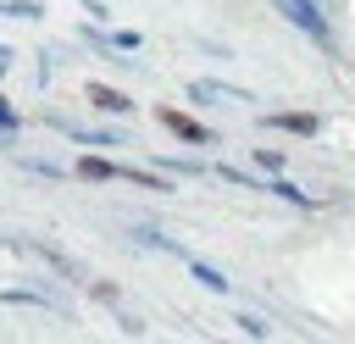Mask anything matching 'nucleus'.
I'll list each match as a JSON object with an SVG mask.
<instances>
[{"label":"nucleus","instance_id":"nucleus-12","mask_svg":"<svg viewBox=\"0 0 355 344\" xmlns=\"http://www.w3.org/2000/svg\"><path fill=\"white\" fill-rule=\"evenodd\" d=\"M111 44H116V50H139V33H133V28H116Z\"/></svg>","mask_w":355,"mask_h":344},{"label":"nucleus","instance_id":"nucleus-10","mask_svg":"<svg viewBox=\"0 0 355 344\" xmlns=\"http://www.w3.org/2000/svg\"><path fill=\"white\" fill-rule=\"evenodd\" d=\"M189 272H194V277H200V283H205V289H211V294H227V277H222V272H216V266H211V261H194V266H189Z\"/></svg>","mask_w":355,"mask_h":344},{"label":"nucleus","instance_id":"nucleus-17","mask_svg":"<svg viewBox=\"0 0 355 344\" xmlns=\"http://www.w3.org/2000/svg\"><path fill=\"white\" fill-rule=\"evenodd\" d=\"M0 128H6V133H11V128H22V117H17V111H11L6 100H0Z\"/></svg>","mask_w":355,"mask_h":344},{"label":"nucleus","instance_id":"nucleus-5","mask_svg":"<svg viewBox=\"0 0 355 344\" xmlns=\"http://www.w3.org/2000/svg\"><path fill=\"white\" fill-rule=\"evenodd\" d=\"M72 178H83V183H111V178H122V161H105V155H83V161L72 166Z\"/></svg>","mask_w":355,"mask_h":344},{"label":"nucleus","instance_id":"nucleus-7","mask_svg":"<svg viewBox=\"0 0 355 344\" xmlns=\"http://www.w3.org/2000/svg\"><path fill=\"white\" fill-rule=\"evenodd\" d=\"M133 244H150V250H161V255H183V244L166 239V233H155V227H133Z\"/></svg>","mask_w":355,"mask_h":344},{"label":"nucleus","instance_id":"nucleus-13","mask_svg":"<svg viewBox=\"0 0 355 344\" xmlns=\"http://www.w3.org/2000/svg\"><path fill=\"white\" fill-rule=\"evenodd\" d=\"M89 294H94V300H105V305H116V294H122V289H116V283H89Z\"/></svg>","mask_w":355,"mask_h":344},{"label":"nucleus","instance_id":"nucleus-18","mask_svg":"<svg viewBox=\"0 0 355 344\" xmlns=\"http://www.w3.org/2000/svg\"><path fill=\"white\" fill-rule=\"evenodd\" d=\"M6 55H11V50H6V44H0V67H6Z\"/></svg>","mask_w":355,"mask_h":344},{"label":"nucleus","instance_id":"nucleus-4","mask_svg":"<svg viewBox=\"0 0 355 344\" xmlns=\"http://www.w3.org/2000/svg\"><path fill=\"white\" fill-rule=\"evenodd\" d=\"M83 100H89L94 111H111V117H128V111H133V100H128L122 89H111V83H83Z\"/></svg>","mask_w":355,"mask_h":344},{"label":"nucleus","instance_id":"nucleus-16","mask_svg":"<svg viewBox=\"0 0 355 344\" xmlns=\"http://www.w3.org/2000/svg\"><path fill=\"white\" fill-rule=\"evenodd\" d=\"M166 166H172V172H183V178H200V172H205L200 161H166Z\"/></svg>","mask_w":355,"mask_h":344},{"label":"nucleus","instance_id":"nucleus-14","mask_svg":"<svg viewBox=\"0 0 355 344\" xmlns=\"http://www.w3.org/2000/svg\"><path fill=\"white\" fill-rule=\"evenodd\" d=\"M239 333H250V338H266V322H261V316H239Z\"/></svg>","mask_w":355,"mask_h":344},{"label":"nucleus","instance_id":"nucleus-11","mask_svg":"<svg viewBox=\"0 0 355 344\" xmlns=\"http://www.w3.org/2000/svg\"><path fill=\"white\" fill-rule=\"evenodd\" d=\"M211 172H216L222 183H239V189H266V183H255V178H250L244 166H227V161H222V166H211Z\"/></svg>","mask_w":355,"mask_h":344},{"label":"nucleus","instance_id":"nucleus-6","mask_svg":"<svg viewBox=\"0 0 355 344\" xmlns=\"http://www.w3.org/2000/svg\"><path fill=\"white\" fill-rule=\"evenodd\" d=\"M189 100H250V89H227V83H189Z\"/></svg>","mask_w":355,"mask_h":344},{"label":"nucleus","instance_id":"nucleus-15","mask_svg":"<svg viewBox=\"0 0 355 344\" xmlns=\"http://www.w3.org/2000/svg\"><path fill=\"white\" fill-rule=\"evenodd\" d=\"M78 6H83L94 22H111V6H105V0H78Z\"/></svg>","mask_w":355,"mask_h":344},{"label":"nucleus","instance_id":"nucleus-2","mask_svg":"<svg viewBox=\"0 0 355 344\" xmlns=\"http://www.w3.org/2000/svg\"><path fill=\"white\" fill-rule=\"evenodd\" d=\"M155 122L172 133V139H183V144H216V133L200 122V117H189V111H178V105H155Z\"/></svg>","mask_w":355,"mask_h":344},{"label":"nucleus","instance_id":"nucleus-1","mask_svg":"<svg viewBox=\"0 0 355 344\" xmlns=\"http://www.w3.org/2000/svg\"><path fill=\"white\" fill-rule=\"evenodd\" d=\"M272 6H277V11L305 33V39H316L322 50L333 44V28H327V17H322V6H316V0H272Z\"/></svg>","mask_w":355,"mask_h":344},{"label":"nucleus","instance_id":"nucleus-9","mask_svg":"<svg viewBox=\"0 0 355 344\" xmlns=\"http://www.w3.org/2000/svg\"><path fill=\"white\" fill-rule=\"evenodd\" d=\"M0 17H22V22H39L44 6L39 0H0Z\"/></svg>","mask_w":355,"mask_h":344},{"label":"nucleus","instance_id":"nucleus-8","mask_svg":"<svg viewBox=\"0 0 355 344\" xmlns=\"http://www.w3.org/2000/svg\"><path fill=\"white\" fill-rule=\"evenodd\" d=\"M266 194H277V200H288V205H316V200H311L305 189H294L288 178H272V183H266Z\"/></svg>","mask_w":355,"mask_h":344},{"label":"nucleus","instance_id":"nucleus-3","mask_svg":"<svg viewBox=\"0 0 355 344\" xmlns=\"http://www.w3.org/2000/svg\"><path fill=\"white\" fill-rule=\"evenodd\" d=\"M261 122L277 128V133H300V139H316V133H322V117H316V111H266Z\"/></svg>","mask_w":355,"mask_h":344}]
</instances>
